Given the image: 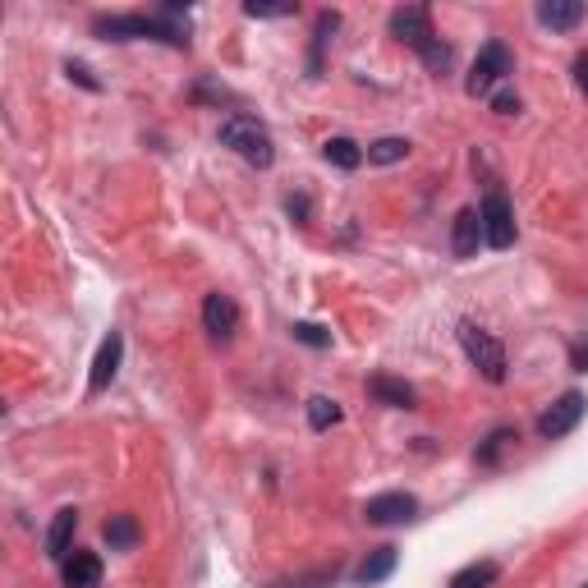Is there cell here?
<instances>
[{
  "instance_id": "484cf974",
  "label": "cell",
  "mask_w": 588,
  "mask_h": 588,
  "mask_svg": "<svg viewBox=\"0 0 588 588\" xmlns=\"http://www.w3.org/2000/svg\"><path fill=\"white\" fill-rule=\"evenodd\" d=\"M575 83H579V92L588 97V56H579V60H575Z\"/></svg>"
},
{
  "instance_id": "5b68a950",
  "label": "cell",
  "mask_w": 588,
  "mask_h": 588,
  "mask_svg": "<svg viewBox=\"0 0 588 588\" xmlns=\"http://www.w3.org/2000/svg\"><path fill=\"white\" fill-rule=\"evenodd\" d=\"M588 414V400L579 396V391H566V396L556 400L552 409H543L538 414V437L543 441H556V437H566V432L579 428V419Z\"/></svg>"
},
{
  "instance_id": "ac0fdd59",
  "label": "cell",
  "mask_w": 588,
  "mask_h": 588,
  "mask_svg": "<svg viewBox=\"0 0 588 588\" xmlns=\"http://www.w3.org/2000/svg\"><path fill=\"white\" fill-rule=\"evenodd\" d=\"M497 575H501L497 561H474V566H464L460 575L451 579V588H492L497 584Z\"/></svg>"
},
{
  "instance_id": "3957f363",
  "label": "cell",
  "mask_w": 588,
  "mask_h": 588,
  "mask_svg": "<svg viewBox=\"0 0 588 588\" xmlns=\"http://www.w3.org/2000/svg\"><path fill=\"white\" fill-rule=\"evenodd\" d=\"M506 74H515V56L506 51V42H487L483 51H478L474 69H469V79H464V92H469V97H483V92H492L497 83H506Z\"/></svg>"
},
{
  "instance_id": "d6986e66",
  "label": "cell",
  "mask_w": 588,
  "mask_h": 588,
  "mask_svg": "<svg viewBox=\"0 0 588 588\" xmlns=\"http://www.w3.org/2000/svg\"><path fill=\"white\" fill-rule=\"evenodd\" d=\"M405 157H409V138H377V143H368V161L373 166H396Z\"/></svg>"
},
{
  "instance_id": "83f0119b",
  "label": "cell",
  "mask_w": 588,
  "mask_h": 588,
  "mask_svg": "<svg viewBox=\"0 0 588 588\" xmlns=\"http://www.w3.org/2000/svg\"><path fill=\"white\" fill-rule=\"evenodd\" d=\"M575 368H579V373H588V345H579V350H575Z\"/></svg>"
},
{
  "instance_id": "6da1fadb",
  "label": "cell",
  "mask_w": 588,
  "mask_h": 588,
  "mask_svg": "<svg viewBox=\"0 0 588 588\" xmlns=\"http://www.w3.org/2000/svg\"><path fill=\"white\" fill-rule=\"evenodd\" d=\"M221 143H226L230 152H239V157L258 170H267L276 161L272 134H267L253 115H226V120H221Z\"/></svg>"
},
{
  "instance_id": "5bb4252c",
  "label": "cell",
  "mask_w": 588,
  "mask_h": 588,
  "mask_svg": "<svg viewBox=\"0 0 588 588\" xmlns=\"http://www.w3.org/2000/svg\"><path fill=\"white\" fill-rule=\"evenodd\" d=\"M396 561H400L396 547H373V556H368V561L354 570V584H363V588H368V584H382V579L396 570Z\"/></svg>"
},
{
  "instance_id": "277c9868",
  "label": "cell",
  "mask_w": 588,
  "mask_h": 588,
  "mask_svg": "<svg viewBox=\"0 0 588 588\" xmlns=\"http://www.w3.org/2000/svg\"><path fill=\"white\" fill-rule=\"evenodd\" d=\"M478 216H483L487 249H510V244H515V207H510V198L501 189L487 193L483 207H478Z\"/></svg>"
},
{
  "instance_id": "8992f818",
  "label": "cell",
  "mask_w": 588,
  "mask_h": 588,
  "mask_svg": "<svg viewBox=\"0 0 588 588\" xmlns=\"http://www.w3.org/2000/svg\"><path fill=\"white\" fill-rule=\"evenodd\" d=\"M391 37H400V42L414 46V51H428V42H437V33H432V14L423 10V5L396 10L391 14Z\"/></svg>"
},
{
  "instance_id": "f1b7e54d",
  "label": "cell",
  "mask_w": 588,
  "mask_h": 588,
  "mask_svg": "<svg viewBox=\"0 0 588 588\" xmlns=\"http://www.w3.org/2000/svg\"><path fill=\"white\" fill-rule=\"evenodd\" d=\"M584 588H588V584H584Z\"/></svg>"
},
{
  "instance_id": "52a82bcc",
  "label": "cell",
  "mask_w": 588,
  "mask_h": 588,
  "mask_svg": "<svg viewBox=\"0 0 588 588\" xmlns=\"http://www.w3.org/2000/svg\"><path fill=\"white\" fill-rule=\"evenodd\" d=\"M414 515H419V501L409 497V492H382V497H373L368 506H363V520L382 524V529H391V524H409Z\"/></svg>"
},
{
  "instance_id": "2e32d148",
  "label": "cell",
  "mask_w": 588,
  "mask_h": 588,
  "mask_svg": "<svg viewBox=\"0 0 588 588\" xmlns=\"http://www.w3.org/2000/svg\"><path fill=\"white\" fill-rule=\"evenodd\" d=\"M138 538H143V529H138L134 515H111V520H106V543H111L115 552H134Z\"/></svg>"
},
{
  "instance_id": "9a60e30c",
  "label": "cell",
  "mask_w": 588,
  "mask_h": 588,
  "mask_svg": "<svg viewBox=\"0 0 588 588\" xmlns=\"http://www.w3.org/2000/svg\"><path fill=\"white\" fill-rule=\"evenodd\" d=\"M538 19H543L547 28H561V33H566V28H575V23L584 19V5H579V0H543V5H538Z\"/></svg>"
},
{
  "instance_id": "4fadbf2b",
  "label": "cell",
  "mask_w": 588,
  "mask_h": 588,
  "mask_svg": "<svg viewBox=\"0 0 588 588\" xmlns=\"http://www.w3.org/2000/svg\"><path fill=\"white\" fill-rule=\"evenodd\" d=\"M478 239H483V216H478L474 207H464V212L455 216V226H451L455 258H474V253H478Z\"/></svg>"
},
{
  "instance_id": "4316f807",
  "label": "cell",
  "mask_w": 588,
  "mask_h": 588,
  "mask_svg": "<svg viewBox=\"0 0 588 588\" xmlns=\"http://www.w3.org/2000/svg\"><path fill=\"white\" fill-rule=\"evenodd\" d=\"M69 79H79L83 88H97V79H88V69L83 65H69Z\"/></svg>"
},
{
  "instance_id": "7402d4cb",
  "label": "cell",
  "mask_w": 588,
  "mask_h": 588,
  "mask_svg": "<svg viewBox=\"0 0 588 588\" xmlns=\"http://www.w3.org/2000/svg\"><path fill=\"white\" fill-rule=\"evenodd\" d=\"M419 56H423V65H428L432 74H446V69H451V60H455V51L437 37V42H428V51H419Z\"/></svg>"
},
{
  "instance_id": "7c38bea8",
  "label": "cell",
  "mask_w": 588,
  "mask_h": 588,
  "mask_svg": "<svg viewBox=\"0 0 588 588\" xmlns=\"http://www.w3.org/2000/svg\"><path fill=\"white\" fill-rule=\"evenodd\" d=\"M74 529H79V510L74 506H65V510H56V520H51V529H46V556L51 561H65L69 552H74Z\"/></svg>"
},
{
  "instance_id": "ba28073f",
  "label": "cell",
  "mask_w": 588,
  "mask_h": 588,
  "mask_svg": "<svg viewBox=\"0 0 588 588\" xmlns=\"http://www.w3.org/2000/svg\"><path fill=\"white\" fill-rule=\"evenodd\" d=\"M203 327H207V336H212V340H221V345H226V340L239 331V304L230 299V294H221V290L207 294V299H203Z\"/></svg>"
},
{
  "instance_id": "44dd1931",
  "label": "cell",
  "mask_w": 588,
  "mask_h": 588,
  "mask_svg": "<svg viewBox=\"0 0 588 588\" xmlns=\"http://www.w3.org/2000/svg\"><path fill=\"white\" fill-rule=\"evenodd\" d=\"M515 428H497L492 432V437L483 441V446H478V464H497L501 460V451H506V446H515Z\"/></svg>"
},
{
  "instance_id": "e0dca14e",
  "label": "cell",
  "mask_w": 588,
  "mask_h": 588,
  "mask_svg": "<svg viewBox=\"0 0 588 588\" xmlns=\"http://www.w3.org/2000/svg\"><path fill=\"white\" fill-rule=\"evenodd\" d=\"M322 157L331 161V166H340V170H354V166H363V152L354 138H327V147H322Z\"/></svg>"
},
{
  "instance_id": "ffe728a7",
  "label": "cell",
  "mask_w": 588,
  "mask_h": 588,
  "mask_svg": "<svg viewBox=\"0 0 588 588\" xmlns=\"http://www.w3.org/2000/svg\"><path fill=\"white\" fill-rule=\"evenodd\" d=\"M308 423H313V432H327L340 423V405L331 396H313L308 400Z\"/></svg>"
},
{
  "instance_id": "8fae6325",
  "label": "cell",
  "mask_w": 588,
  "mask_h": 588,
  "mask_svg": "<svg viewBox=\"0 0 588 588\" xmlns=\"http://www.w3.org/2000/svg\"><path fill=\"white\" fill-rule=\"evenodd\" d=\"M368 396H373L377 405H391V409H414V405H419L414 386L400 382V377H386V373L368 377Z\"/></svg>"
},
{
  "instance_id": "7a4b0ae2",
  "label": "cell",
  "mask_w": 588,
  "mask_h": 588,
  "mask_svg": "<svg viewBox=\"0 0 588 588\" xmlns=\"http://www.w3.org/2000/svg\"><path fill=\"white\" fill-rule=\"evenodd\" d=\"M460 345L487 382H506V350H501V340L492 331L474 327V322H460Z\"/></svg>"
},
{
  "instance_id": "cb8c5ba5",
  "label": "cell",
  "mask_w": 588,
  "mask_h": 588,
  "mask_svg": "<svg viewBox=\"0 0 588 588\" xmlns=\"http://www.w3.org/2000/svg\"><path fill=\"white\" fill-rule=\"evenodd\" d=\"M244 14L249 19H285V14H294V5H258L253 0V5H244Z\"/></svg>"
},
{
  "instance_id": "9c48e42d",
  "label": "cell",
  "mask_w": 588,
  "mask_h": 588,
  "mask_svg": "<svg viewBox=\"0 0 588 588\" xmlns=\"http://www.w3.org/2000/svg\"><path fill=\"white\" fill-rule=\"evenodd\" d=\"M120 354H125V336H120V331H111V336L102 340V350H97V359H92L88 391H106V386L115 382V373H120Z\"/></svg>"
},
{
  "instance_id": "d4e9b609",
  "label": "cell",
  "mask_w": 588,
  "mask_h": 588,
  "mask_svg": "<svg viewBox=\"0 0 588 588\" xmlns=\"http://www.w3.org/2000/svg\"><path fill=\"white\" fill-rule=\"evenodd\" d=\"M492 111L497 115H520V97H515L510 88H497L492 92Z\"/></svg>"
},
{
  "instance_id": "603a6c76",
  "label": "cell",
  "mask_w": 588,
  "mask_h": 588,
  "mask_svg": "<svg viewBox=\"0 0 588 588\" xmlns=\"http://www.w3.org/2000/svg\"><path fill=\"white\" fill-rule=\"evenodd\" d=\"M294 340H299V345H313V350H327L331 331L317 327V322H294Z\"/></svg>"
},
{
  "instance_id": "30bf717a",
  "label": "cell",
  "mask_w": 588,
  "mask_h": 588,
  "mask_svg": "<svg viewBox=\"0 0 588 588\" xmlns=\"http://www.w3.org/2000/svg\"><path fill=\"white\" fill-rule=\"evenodd\" d=\"M60 575H65V588H97L102 584V561H97V552H74L60 561Z\"/></svg>"
}]
</instances>
